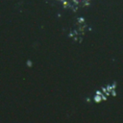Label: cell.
Returning a JSON list of instances; mask_svg holds the SVG:
<instances>
[{"mask_svg":"<svg viewBox=\"0 0 123 123\" xmlns=\"http://www.w3.org/2000/svg\"><path fill=\"white\" fill-rule=\"evenodd\" d=\"M88 1H89V0H88Z\"/></svg>","mask_w":123,"mask_h":123,"instance_id":"obj_4","label":"cell"},{"mask_svg":"<svg viewBox=\"0 0 123 123\" xmlns=\"http://www.w3.org/2000/svg\"><path fill=\"white\" fill-rule=\"evenodd\" d=\"M92 101H93V99H92L91 97H86V98H85V102L87 103V104L90 103V102H92Z\"/></svg>","mask_w":123,"mask_h":123,"instance_id":"obj_3","label":"cell"},{"mask_svg":"<svg viewBox=\"0 0 123 123\" xmlns=\"http://www.w3.org/2000/svg\"><path fill=\"white\" fill-rule=\"evenodd\" d=\"M25 63H26V66L28 68H32L34 66V62H33V61L31 59H27V61L25 62Z\"/></svg>","mask_w":123,"mask_h":123,"instance_id":"obj_2","label":"cell"},{"mask_svg":"<svg viewBox=\"0 0 123 123\" xmlns=\"http://www.w3.org/2000/svg\"><path fill=\"white\" fill-rule=\"evenodd\" d=\"M92 99H93V102L96 103V104H99V103H101V102L103 101V99H102V94H96V93H94Z\"/></svg>","mask_w":123,"mask_h":123,"instance_id":"obj_1","label":"cell"}]
</instances>
